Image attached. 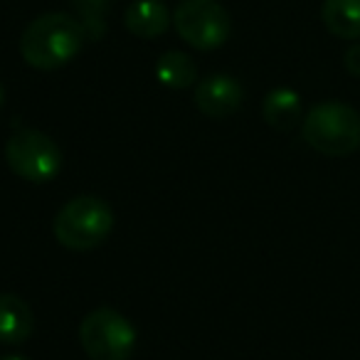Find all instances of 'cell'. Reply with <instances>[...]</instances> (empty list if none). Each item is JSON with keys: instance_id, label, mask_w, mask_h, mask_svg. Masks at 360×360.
<instances>
[{"instance_id": "obj_2", "label": "cell", "mask_w": 360, "mask_h": 360, "mask_svg": "<svg viewBox=\"0 0 360 360\" xmlns=\"http://www.w3.org/2000/svg\"><path fill=\"white\" fill-rule=\"evenodd\" d=\"M304 141L330 158H343L360 148V114L343 101H321L301 124Z\"/></svg>"}, {"instance_id": "obj_16", "label": "cell", "mask_w": 360, "mask_h": 360, "mask_svg": "<svg viewBox=\"0 0 360 360\" xmlns=\"http://www.w3.org/2000/svg\"><path fill=\"white\" fill-rule=\"evenodd\" d=\"M3 99H6V91H3V86H0V106H3Z\"/></svg>"}, {"instance_id": "obj_7", "label": "cell", "mask_w": 360, "mask_h": 360, "mask_svg": "<svg viewBox=\"0 0 360 360\" xmlns=\"http://www.w3.org/2000/svg\"><path fill=\"white\" fill-rule=\"evenodd\" d=\"M245 91L235 77L227 75H212L207 79L198 82L195 86V106L200 114L210 119H227L242 106Z\"/></svg>"}, {"instance_id": "obj_3", "label": "cell", "mask_w": 360, "mask_h": 360, "mask_svg": "<svg viewBox=\"0 0 360 360\" xmlns=\"http://www.w3.org/2000/svg\"><path fill=\"white\" fill-rule=\"evenodd\" d=\"M114 230V212L94 195L72 198L55 215L52 232L62 247L75 252H89L99 247Z\"/></svg>"}, {"instance_id": "obj_11", "label": "cell", "mask_w": 360, "mask_h": 360, "mask_svg": "<svg viewBox=\"0 0 360 360\" xmlns=\"http://www.w3.org/2000/svg\"><path fill=\"white\" fill-rule=\"evenodd\" d=\"M264 121L276 131H291L301 121V99L291 89H274L266 94L262 106Z\"/></svg>"}, {"instance_id": "obj_4", "label": "cell", "mask_w": 360, "mask_h": 360, "mask_svg": "<svg viewBox=\"0 0 360 360\" xmlns=\"http://www.w3.org/2000/svg\"><path fill=\"white\" fill-rule=\"evenodd\" d=\"M79 343L91 360H129L136 348V328L114 309H96L79 323Z\"/></svg>"}, {"instance_id": "obj_6", "label": "cell", "mask_w": 360, "mask_h": 360, "mask_svg": "<svg viewBox=\"0 0 360 360\" xmlns=\"http://www.w3.org/2000/svg\"><path fill=\"white\" fill-rule=\"evenodd\" d=\"M6 160L15 175L27 183H50L62 168V153L47 134L22 129L6 143Z\"/></svg>"}, {"instance_id": "obj_12", "label": "cell", "mask_w": 360, "mask_h": 360, "mask_svg": "<svg viewBox=\"0 0 360 360\" xmlns=\"http://www.w3.org/2000/svg\"><path fill=\"white\" fill-rule=\"evenodd\" d=\"M155 77L168 89H188V86L195 84L198 70H195V62L186 52L170 50L163 52L158 57V62H155Z\"/></svg>"}, {"instance_id": "obj_5", "label": "cell", "mask_w": 360, "mask_h": 360, "mask_svg": "<svg viewBox=\"0 0 360 360\" xmlns=\"http://www.w3.org/2000/svg\"><path fill=\"white\" fill-rule=\"evenodd\" d=\"M173 25L180 40L195 50H217L232 30L230 13L217 0H183L173 13Z\"/></svg>"}, {"instance_id": "obj_1", "label": "cell", "mask_w": 360, "mask_h": 360, "mask_svg": "<svg viewBox=\"0 0 360 360\" xmlns=\"http://www.w3.org/2000/svg\"><path fill=\"white\" fill-rule=\"evenodd\" d=\"M86 42L84 27L67 13H45L25 27L20 55L32 70H57L79 55Z\"/></svg>"}, {"instance_id": "obj_15", "label": "cell", "mask_w": 360, "mask_h": 360, "mask_svg": "<svg viewBox=\"0 0 360 360\" xmlns=\"http://www.w3.org/2000/svg\"><path fill=\"white\" fill-rule=\"evenodd\" d=\"M0 360H30L27 355H15V353H11V355H3Z\"/></svg>"}, {"instance_id": "obj_8", "label": "cell", "mask_w": 360, "mask_h": 360, "mask_svg": "<svg viewBox=\"0 0 360 360\" xmlns=\"http://www.w3.org/2000/svg\"><path fill=\"white\" fill-rule=\"evenodd\" d=\"M126 30L141 40H155L170 27V13L160 0H136L126 8Z\"/></svg>"}, {"instance_id": "obj_14", "label": "cell", "mask_w": 360, "mask_h": 360, "mask_svg": "<svg viewBox=\"0 0 360 360\" xmlns=\"http://www.w3.org/2000/svg\"><path fill=\"white\" fill-rule=\"evenodd\" d=\"M343 65H345V70H348V75H353L360 79V42H355L353 47H348Z\"/></svg>"}, {"instance_id": "obj_13", "label": "cell", "mask_w": 360, "mask_h": 360, "mask_svg": "<svg viewBox=\"0 0 360 360\" xmlns=\"http://www.w3.org/2000/svg\"><path fill=\"white\" fill-rule=\"evenodd\" d=\"M75 8L82 13V27H84L86 40H101L106 30V8L109 0H72Z\"/></svg>"}, {"instance_id": "obj_9", "label": "cell", "mask_w": 360, "mask_h": 360, "mask_svg": "<svg viewBox=\"0 0 360 360\" xmlns=\"http://www.w3.org/2000/svg\"><path fill=\"white\" fill-rule=\"evenodd\" d=\"M35 330L32 309L18 294H0V343H25Z\"/></svg>"}, {"instance_id": "obj_10", "label": "cell", "mask_w": 360, "mask_h": 360, "mask_svg": "<svg viewBox=\"0 0 360 360\" xmlns=\"http://www.w3.org/2000/svg\"><path fill=\"white\" fill-rule=\"evenodd\" d=\"M321 20L340 40H360V0H323Z\"/></svg>"}]
</instances>
